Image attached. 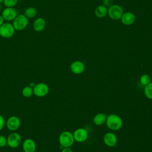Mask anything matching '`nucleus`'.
<instances>
[{
  "label": "nucleus",
  "mask_w": 152,
  "mask_h": 152,
  "mask_svg": "<svg viewBox=\"0 0 152 152\" xmlns=\"http://www.w3.org/2000/svg\"><path fill=\"white\" fill-rule=\"evenodd\" d=\"M37 14L36 10L33 7H28L26 8L24 11V15L28 18H34Z\"/></svg>",
  "instance_id": "18"
},
{
  "label": "nucleus",
  "mask_w": 152,
  "mask_h": 152,
  "mask_svg": "<svg viewBox=\"0 0 152 152\" xmlns=\"http://www.w3.org/2000/svg\"><path fill=\"white\" fill-rule=\"evenodd\" d=\"M34 86H35V84H34V83H33V82H31V83H30V86H30L31 87L33 88Z\"/></svg>",
  "instance_id": "28"
},
{
  "label": "nucleus",
  "mask_w": 152,
  "mask_h": 152,
  "mask_svg": "<svg viewBox=\"0 0 152 152\" xmlns=\"http://www.w3.org/2000/svg\"><path fill=\"white\" fill-rule=\"evenodd\" d=\"M74 140L77 142H84L88 138V132L84 128H78L76 129L73 134Z\"/></svg>",
  "instance_id": "10"
},
{
  "label": "nucleus",
  "mask_w": 152,
  "mask_h": 152,
  "mask_svg": "<svg viewBox=\"0 0 152 152\" xmlns=\"http://www.w3.org/2000/svg\"><path fill=\"white\" fill-rule=\"evenodd\" d=\"M104 142L109 147H114L117 142V137L112 132L106 133L103 138Z\"/></svg>",
  "instance_id": "12"
},
{
  "label": "nucleus",
  "mask_w": 152,
  "mask_h": 152,
  "mask_svg": "<svg viewBox=\"0 0 152 152\" xmlns=\"http://www.w3.org/2000/svg\"><path fill=\"white\" fill-rule=\"evenodd\" d=\"M107 119V116L106 114L103 113H100L95 115L93 118V122L95 125L99 126L103 124Z\"/></svg>",
  "instance_id": "16"
},
{
  "label": "nucleus",
  "mask_w": 152,
  "mask_h": 152,
  "mask_svg": "<svg viewBox=\"0 0 152 152\" xmlns=\"http://www.w3.org/2000/svg\"><path fill=\"white\" fill-rule=\"evenodd\" d=\"M18 3V0H4L3 4L6 7H14Z\"/></svg>",
  "instance_id": "22"
},
{
  "label": "nucleus",
  "mask_w": 152,
  "mask_h": 152,
  "mask_svg": "<svg viewBox=\"0 0 152 152\" xmlns=\"http://www.w3.org/2000/svg\"><path fill=\"white\" fill-rule=\"evenodd\" d=\"M107 13V9L104 5H99L95 10V15L98 18H102L106 16Z\"/></svg>",
  "instance_id": "17"
},
{
  "label": "nucleus",
  "mask_w": 152,
  "mask_h": 152,
  "mask_svg": "<svg viewBox=\"0 0 152 152\" xmlns=\"http://www.w3.org/2000/svg\"><path fill=\"white\" fill-rule=\"evenodd\" d=\"M4 21H5V20L4 19L2 16L0 15V26L4 23Z\"/></svg>",
  "instance_id": "27"
},
{
  "label": "nucleus",
  "mask_w": 152,
  "mask_h": 152,
  "mask_svg": "<svg viewBox=\"0 0 152 152\" xmlns=\"http://www.w3.org/2000/svg\"><path fill=\"white\" fill-rule=\"evenodd\" d=\"M22 147L24 152H35L36 145L31 138H26L23 142Z\"/></svg>",
  "instance_id": "11"
},
{
  "label": "nucleus",
  "mask_w": 152,
  "mask_h": 152,
  "mask_svg": "<svg viewBox=\"0 0 152 152\" xmlns=\"http://www.w3.org/2000/svg\"><path fill=\"white\" fill-rule=\"evenodd\" d=\"M7 145L12 148L18 147L21 142V137L20 134L13 131L10 134L7 138Z\"/></svg>",
  "instance_id": "4"
},
{
  "label": "nucleus",
  "mask_w": 152,
  "mask_h": 152,
  "mask_svg": "<svg viewBox=\"0 0 152 152\" xmlns=\"http://www.w3.org/2000/svg\"><path fill=\"white\" fill-rule=\"evenodd\" d=\"M62 152H72V151L69 147H64Z\"/></svg>",
  "instance_id": "26"
},
{
  "label": "nucleus",
  "mask_w": 152,
  "mask_h": 152,
  "mask_svg": "<svg viewBox=\"0 0 152 152\" xmlns=\"http://www.w3.org/2000/svg\"><path fill=\"white\" fill-rule=\"evenodd\" d=\"M144 94L150 99H152V83L147 84L144 88Z\"/></svg>",
  "instance_id": "20"
},
{
  "label": "nucleus",
  "mask_w": 152,
  "mask_h": 152,
  "mask_svg": "<svg viewBox=\"0 0 152 152\" xmlns=\"http://www.w3.org/2000/svg\"><path fill=\"white\" fill-rule=\"evenodd\" d=\"M45 25L46 21L45 19L42 17H39L36 18L33 23V29L37 32L42 31L45 28Z\"/></svg>",
  "instance_id": "15"
},
{
  "label": "nucleus",
  "mask_w": 152,
  "mask_h": 152,
  "mask_svg": "<svg viewBox=\"0 0 152 152\" xmlns=\"http://www.w3.org/2000/svg\"><path fill=\"white\" fill-rule=\"evenodd\" d=\"M103 2L105 7H110L111 5H112V0H103Z\"/></svg>",
  "instance_id": "25"
},
{
  "label": "nucleus",
  "mask_w": 152,
  "mask_h": 152,
  "mask_svg": "<svg viewBox=\"0 0 152 152\" xmlns=\"http://www.w3.org/2000/svg\"><path fill=\"white\" fill-rule=\"evenodd\" d=\"M107 13L110 18L117 20L121 19L123 14V10L119 5H112L107 10Z\"/></svg>",
  "instance_id": "7"
},
{
  "label": "nucleus",
  "mask_w": 152,
  "mask_h": 152,
  "mask_svg": "<svg viewBox=\"0 0 152 152\" xmlns=\"http://www.w3.org/2000/svg\"><path fill=\"white\" fill-rule=\"evenodd\" d=\"M15 30L12 24L4 23L0 26V36L3 38H10L14 35Z\"/></svg>",
  "instance_id": "5"
},
{
  "label": "nucleus",
  "mask_w": 152,
  "mask_h": 152,
  "mask_svg": "<svg viewBox=\"0 0 152 152\" xmlns=\"http://www.w3.org/2000/svg\"><path fill=\"white\" fill-rule=\"evenodd\" d=\"M28 24V18L23 14H18L13 20L12 25L15 30L21 31L26 28Z\"/></svg>",
  "instance_id": "3"
},
{
  "label": "nucleus",
  "mask_w": 152,
  "mask_h": 152,
  "mask_svg": "<svg viewBox=\"0 0 152 152\" xmlns=\"http://www.w3.org/2000/svg\"><path fill=\"white\" fill-rule=\"evenodd\" d=\"M2 10V5H1V4H0V11Z\"/></svg>",
  "instance_id": "29"
},
{
  "label": "nucleus",
  "mask_w": 152,
  "mask_h": 152,
  "mask_svg": "<svg viewBox=\"0 0 152 152\" xmlns=\"http://www.w3.org/2000/svg\"><path fill=\"white\" fill-rule=\"evenodd\" d=\"M3 1H4V0H0V4L3 3Z\"/></svg>",
  "instance_id": "30"
},
{
  "label": "nucleus",
  "mask_w": 152,
  "mask_h": 152,
  "mask_svg": "<svg viewBox=\"0 0 152 152\" xmlns=\"http://www.w3.org/2000/svg\"><path fill=\"white\" fill-rule=\"evenodd\" d=\"M5 123V122L4 118L3 117V116L0 115V131L2 130L3 129V128L4 127Z\"/></svg>",
  "instance_id": "24"
},
{
  "label": "nucleus",
  "mask_w": 152,
  "mask_h": 152,
  "mask_svg": "<svg viewBox=\"0 0 152 152\" xmlns=\"http://www.w3.org/2000/svg\"><path fill=\"white\" fill-rule=\"evenodd\" d=\"M121 20L122 24H124V25L129 26L133 24V23L135 21V17L133 13L131 12H127L125 13H123Z\"/></svg>",
  "instance_id": "14"
},
{
  "label": "nucleus",
  "mask_w": 152,
  "mask_h": 152,
  "mask_svg": "<svg viewBox=\"0 0 152 152\" xmlns=\"http://www.w3.org/2000/svg\"><path fill=\"white\" fill-rule=\"evenodd\" d=\"M107 126L112 130H118L122 126V120L115 114H110L107 116L106 121Z\"/></svg>",
  "instance_id": "1"
},
{
  "label": "nucleus",
  "mask_w": 152,
  "mask_h": 152,
  "mask_svg": "<svg viewBox=\"0 0 152 152\" xmlns=\"http://www.w3.org/2000/svg\"><path fill=\"white\" fill-rule=\"evenodd\" d=\"M140 81L142 85L146 86L147 84L150 83V81H151L150 77L147 74H143L141 76Z\"/></svg>",
  "instance_id": "21"
},
{
  "label": "nucleus",
  "mask_w": 152,
  "mask_h": 152,
  "mask_svg": "<svg viewBox=\"0 0 152 152\" xmlns=\"http://www.w3.org/2000/svg\"><path fill=\"white\" fill-rule=\"evenodd\" d=\"M59 142L62 147H70L74 142L73 134L68 131L62 132L59 137Z\"/></svg>",
  "instance_id": "2"
},
{
  "label": "nucleus",
  "mask_w": 152,
  "mask_h": 152,
  "mask_svg": "<svg viewBox=\"0 0 152 152\" xmlns=\"http://www.w3.org/2000/svg\"><path fill=\"white\" fill-rule=\"evenodd\" d=\"M5 124L8 129L13 132L19 128L21 124V121L17 116H11L8 118Z\"/></svg>",
  "instance_id": "8"
},
{
  "label": "nucleus",
  "mask_w": 152,
  "mask_h": 152,
  "mask_svg": "<svg viewBox=\"0 0 152 152\" xmlns=\"http://www.w3.org/2000/svg\"><path fill=\"white\" fill-rule=\"evenodd\" d=\"M17 12L13 7H6L2 11V16L4 19L8 21H13L17 15Z\"/></svg>",
  "instance_id": "9"
},
{
  "label": "nucleus",
  "mask_w": 152,
  "mask_h": 152,
  "mask_svg": "<svg viewBox=\"0 0 152 152\" xmlns=\"http://www.w3.org/2000/svg\"><path fill=\"white\" fill-rule=\"evenodd\" d=\"M70 69L71 71L75 74H81L85 69L84 64L81 61H74L73 62L70 66Z\"/></svg>",
  "instance_id": "13"
},
{
  "label": "nucleus",
  "mask_w": 152,
  "mask_h": 152,
  "mask_svg": "<svg viewBox=\"0 0 152 152\" xmlns=\"http://www.w3.org/2000/svg\"><path fill=\"white\" fill-rule=\"evenodd\" d=\"M33 89V94L38 97H42L46 96L49 91L48 86L44 83H39L35 84Z\"/></svg>",
  "instance_id": "6"
},
{
  "label": "nucleus",
  "mask_w": 152,
  "mask_h": 152,
  "mask_svg": "<svg viewBox=\"0 0 152 152\" xmlns=\"http://www.w3.org/2000/svg\"><path fill=\"white\" fill-rule=\"evenodd\" d=\"M7 145V140L5 137L0 135V147H4Z\"/></svg>",
  "instance_id": "23"
},
{
  "label": "nucleus",
  "mask_w": 152,
  "mask_h": 152,
  "mask_svg": "<svg viewBox=\"0 0 152 152\" xmlns=\"http://www.w3.org/2000/svg\"><path fill=\"white\" fill-rule=\"evenodd\" d=\"M22 95L25 97H30L33 94V89L30 86H26L21 91Z\"/></svg>",
  "instance_id": "19"
}]
</instances>
